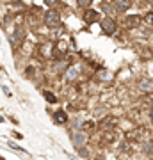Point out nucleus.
Returning a JSON list of instances; mask_svg holds the SVG:
<instances>
[{
	"mask_svg": "<svg viewBox=\"0 0 153 160\" xmlns=\"http://www.w3.org/2000/svg\"><path fill=\"white\" fill-rule=\"evenodd\" d=\"M71 142H73L75 148H80V146H85L87 144V133L82 130H77L71 133Z\"/></svg>",
	"mask_w": 153,
	"mask_h": 160,
	"instance_id": "nucleus-3",
	"label": "nucleus"
},
{
	"mask_svg": "<svg viewBox=\"0 0 153 160\" xmlns=\"http://www.w3.org/2000/svg\"><path fill=\"white\" fill-rule=\"evenodd\" d=\"M84 20H85V23H94L100 20V12L94 11V9H87L84 12Z\"/></svg>",
	"mask_w": 153,
	"mask_h": 160,
	"instance_id": "nucleus-6",
	"label": "nucleus"
},
{
	"mask_svg": "<svg viewBox=\"0 0 153 160\" xmlns=\"http://www.w3.org/2000/svg\"><path fill=\"white\" fill-rule=\"evenodd\" d=\"M142 149H144V153L148 157H153V139H150V141H146L142 144Z\"/></svg>",
	"mask_w": 153,
	"mask_h": 160,
	"instance_id": "nucleus-11",
	"label": "nucleus"
},
{
	"mask_svg": "<svg viewBox=\"0 0 153 160\" xmlns=\"http://www.w3.org/2000/svg\"><path fill=\"white\" fill-rule=\"evenodd\" d=\"M93 160H107V158H105V155H103V153H96Z\"/></svg>",
	"mask_w": 153,
	"mask_h": 160,
	"instance_id": "nucleus-19",
	"label": "nucleus"
},
{
	"mask_svg": "<svg viewBox=\"0 0 153 160\" xmlns=\"http://www.w3.org/2000/svg\"><path fill=\"white\" fill-rule=\"evenodd\" d=\"M54 119H55L57 125H66V123L69 121L68 112H66V110H63V109L55 110V112H54Z\"/></svg>",
	"mask_w": 153,
	"mask_h": 160,
	"instance_id": "nucleus-4",
	"label": "nucleus"
},
{
	"mask_svg": "<svg viewBox=\"0 0 153 160\" xmlns=\"http://www.w3.org/2000/svg\"><path fill=\"white\" fill-rule=\"evenodd\" d=\"M66 77H68V80H75L77 77H79V68H77V66H68Z\"/></svg>",
	"mask_w": 153,
	"mask_h": 160,
	"instance_id": "nucleus-10",
	"label": "nucleus"
},
{
	"mask_svg": "<svg viewBox=\"0 0 153 160\" xmlns=\"http://www.w3.org/2000/svg\"><path fill=\"white\" fill-rule=\"evenodd\" d=\"M45 4L48 7H54V6H57V4H59V0H45Z\"/></svg>",
	"mask_w": 153,
	"mask_h": 160,
	"instance_id": "nucleus-17",
	"label": "nucleus"
},
{
	"mask_svg": "<svg viewBox=\"0 0 153 160\" xmlns=\"http://www.w3.org/2000/svg\"><path fill=\"white\" fill-rule=\"evenodd\" d=\"M116 123H118V119L109 116V118H105V119L100 121V128H103V130H105V128H112L110 125H116Z\"/></svg>",
	"mask_w": 153,
	"mask_h": 160,
	"instance_id": "nucleus-9",
	"label": "nucleus"
},
{
	"mask_svg": "<svg viewBox=\"0 0 153 160\" xmlns=\"http://www.w3.org/2000/svg\"><path fill=\"white\" fill-rule=\"evenodd\" d=\"M137 87H139L142 92H153V80L141 78V80H139V84H137Z\"/></svg>",
	"mask_w": 153,
	"mask_h": 160,
	"instance_id": "nucleus-5",
	"label": "nucleus"
},
{
	"mask_svg": "<svg viewBox=\"0 0 153 160\" xmlns=\"http://www.w3.org/2000/svg\"><path fill=\"white\" fill-rule=\"evenodd\" d=\"M43 20H45V25L48 29H57V27H61V14H59V11H55V9L46 11Z\"/></svg>",
	"mask_w": 153,
	"mask_h": 160,
	"instance_id": "nucleus-1",
	"label": "nucleus"
},
{
	"mask_svg": "<svg viewBox=\"0 0 153 160\" xmlns=\"http://www.w3.org/2000/svg\"><path fill=\"white\" fill-rule=\"evenodd\" d=\"M43 96H45V100L48 103H57V96L54 94V92H50V91H43Z\"/></svg>",
	"mask_w": 153,
	"mask_h": 160,
	"instance_id": "nucleus-12",
	"label": "nucleus"
},
{
	"mask_svg": "<svg viewBox=\"0 0 153 160\" xmlns=\"http://www.w3.org/2000/svg\"><path fill=\"white\" fill-rule=\"evenodd\" d=\"M150 121H151V125H153V107L150 109Z\"/></svg>",
	"mask_w": 153,
	"mask_h": 160,
	"instance_id": "nucleus-20",
	"label": "nucleus"
},
{
	"mask_svg": "<svg viewBox=\"0 0 153 160\" xmlns=\"http://www.w3.org/2000/svg\"><path fill=\"white\" fill-rule=\"evenodd\" d=\"M150 4H151V7H153V0H150Z\"/></svg>",
	"mask_w": 153,
	"mask_h": 160,
	"instance_id": "nucleus-21",
	"label": "nucleus"
},
{
	"mask_svg": "<svg viewBox=\"0 0 153 160\" xmlns=\"http://www.w3.org/2000/svg\"><path fill=\"white\" fill-rule=\"evenodd\" d=\"M100 25H102V32L107 36H112L116 34V30H118V23H116V20L114 18H105V20H102L100 22Z\"/></svg>",
	"mask_w": 153,
	"mask_h": 160,
	"instance_id": "nucleus-2",
	"label": "nucleus"
},
{
	"mask_svg": "<svg viewBox=\"0 0 153 160\" xmlns=\"http://www.w3.org/2000/svg\"><path fill=\"white\" fill-rule=\"evenodd\" d=\"M144 20H146L148 23H153V12H148L146 16H144Z\"/></svg>",
	"mask_w": 153,
	"mask_h": 160,
	"instance_id": "nucleus-18",
	"label": "nucleus"
},
{
	"mask_svg": "<svg viewBox=\"0 0 153 160\" xmlns=\"http://www.w3.org/2000/svg\"><path fill=\"white\" fill-rule=\"evenodd\" d=\"M82 126H84L85 130H93L94 128V123L93 121H85V123H82Z\"/></svg>",
	"mask_w": 153,
	"mask_h": 160,
	"instance_id": "nucleus-16",
	"label": "nucleus"
},
{
	"mask_svg": "<svg viewBox=\"0 0 153 160\" xmlns=\"http://www.w3.org/2000/svg\"><path fill=\"white\" fill-rule=\"evenodd\" d=\"M139 22H141V18L139 16H128L126 18V25H132V27H137Z\"/></svg>",
	"mask_w": 153,
	"mask_h": 160,
	"instance_id": "nucleus-14",
	"label": "nucleus"
},
{
	"mask_svg": "<svg viewBox=\"0 0 153 160\" xmlns=\"http://www.w3.org/2000/svg\"><path fill=\"white\" fill-rule=\"evenodd\" d=\"M114 6H116V9H118L119 12H125V11L130 9L132 0H114Z\"/></svg>",
	"mask_w": 153,
	"mask_h": 160,
	"instance_id": "nucleus-8",
	"label": "nucleus"
},
{
	"mask_svg": "<svg viewBox=\"0 0 153 160\" xmlns=\"http://www.w3.org/2000/svg\"><path fill=\"white\" fill-rule=\"evenodd\" d=\"M18 39H20V43L25 39V29H23V27H20V25L14 29V34H13V38H11V43H13V45H16Z\"/></svg>",
	"mask_w": 153,
	"mask_h": 160,
	"instance_id": "nucleus-7",
	"label": "nucleus"
},
{
	"mask_svg": "<svg viewBox=\"0 0 153 160\" xmlns=\"http://www.w3.org/2000/svg\"><path fill=\"white\" fill-rule=\"evenodd\" d=\"M77 149V155H80L82 158H87L89 157V149H87V146H80V148H75Z\"/></svg>",
	"mask_w": 153,
	"mask_h": 160,
	"instance_id": "nucleus-13",
	"label": "nucleus"
},
{
	"mask_svg": "<svg viewBox=\"0 0 153 160\" xmlns=\"http://www.w3.org/2000/svg\"><path fill=\"white\" fill-rule=\"evenodd\" d=\"M91 2H93V0H77V6L87 7V6H91Z\"/></svg>",
	"mask_w": 153,
	"mask_h": 160,
	"instance_id": "nucleus-15",
	"label": "nucleus"
}]
</instances>
